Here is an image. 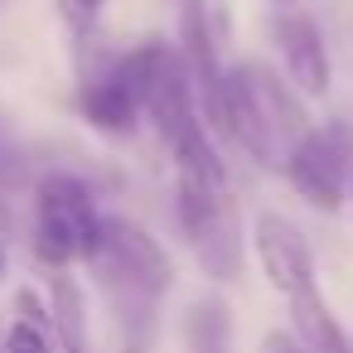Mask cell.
<instances>
[{
	"mask_svg": "<svg viewBox=\"0 0 353 353\" xmlns=\"http://www.w3.org/2000/svg\"><path fill=\"white\" fill-rule=\"evenodd\" d=\"M88 261L102 276V285H112V295L121 300L126 319L131 314L150 319V305L174 285L170 252L145 228H136L131 218H102V237H97V247H92Z\"/></svg>",
	"mask_w": 353,
	"mask_h": 353,
	"instance_id": "obj_1",
	"label": "cell"
},
{
	"mask_svg": "<svg viewBox=\"0 0 353 353\" xmlns=\"http://www.w3.org/2000/svg\"><path fill=\"white\" fill-rule=\"evenodd\" d=\"M102 237V213L92 203V189L78 174H44L34 189V252L49 266L88 261Z\"/></svg>",
	"mask_w": 353,
	"mask_h": 353,
	"instance_id": "obj_2",
	"label": "cell"
},
{
	"mask_svg": "<svg viewBox=\"0 0 353 353\" xmlns=\"http://www.w3.org/2000/svg\"><path fill=\"white\" fill-rule=\"evenodd\" d=\"M174 218H179V232H184L194 261L203 266V276H213V281L242 276V223H237L232 194L223 184H199V179L179 174Z\"/></svg>",
	"mask_w": 353,
	"mask_h": 353,
	"instance_id": "obj_3",
	"label": "cell"
},
{
	"mask_svg": "<svg viewBox=\"0 0 353 353\" xmlns=\"http://www.w3.org/2000/svg\"><path fill=\"white\" fill-rule=\"evenodd\" d=\"M285 179L295 184V194L319 208V213H334L343 203V194H353V136L348 126L329 121V126H314L285 160Z\"/></svg>",
	"mask_w": 353,
	"mask_h": 353,
	"instance_id": "obj_4",
	"label": "cell"
},
{
	"mask_svg": "<svg viewBox=\"0 0 353 353\" xmlns=\"http://www.w3.org/2000/svg\"><path fill=\"white\" fill-rule=\"evenodd\" d=\"M155 54L160 44H141L131 49L126 59H117L112 73H102L97 83L83 88V117L97 126V131H112V136H126L145 102H150V73H155Z\"/></svg>",
	"mask_w": 353,
	"mask_h": 353,
	"instance_id": "obj_5",
	"label": "cell"
},
{
	"mask_svg": "<svg viewBox=\"0 0 353 353\" xmlns=\"http://www.w3.org/2000/svg\"><path fill=\"white\" fill-rule=\"evenodd\" d=\"M252 237H256V256H261L266 281H271L285 300H295V295H305V290L319 285V281H314L310 242L300 237V228H295L290 218H281V213H261Z\"/></svg>",
	"mask_w": 353,
	"mask_h": 353,
	"instance_id": "obj_6",
	"label": "cell"
},
{
	"mask_svg": "<svg viewBox=\"0 0 353 353\" xmlns=\"http://www.w3.org/2000/svg\"><path fill=\"white\" fill-rule=\"evenodd\" d=\"M271 39L281 49V63H285V78L305 92V97H324L329 92V49H324V34L310 15L300 10H281L271 20Z\"/></svg>",
	"mask_w": 353,
	"mask_h": 353,
	"instance_id": "obj_7",
	"label": "cell"
},
{
	"mask_svg": "<svg viewBox=\"0 0 353 353\" xmlns=\"http://www.w3.org/2000/svg\"><path fill=\"white\" fill-rule=\"evenodd\" d=\"M290 329H295V339H300L305 353H353V343L343 339V329H339L334 310L324 305L319 285L290 300Z\"/></svg>",
	"mask_w": 353,
	"mask_h": 353,
	"instance_id": "obj_8",
	"label": "cell"
},
{
	"mask_svg": "<svg viewBox=\"0 0 353 353\" xmlns=\"http://www.w3.org/2000/svg\"><path fill=\"white\" fill-rule=\"evenodd\" d=\"M49 300H54V329H59L63 353H92V319H88L83 285H78V281L63 271V276H54Z\"/></svg>",
	"mask_w": 353,
	"mask_h": 353,
	"instance_id": "obj_9",
	"label": "cell"
},
{
	"mask_svg": "<svg viewBox=\"0 0 353 353\" xmlns=\"http://www.w3.org/2000/svg\"><path fill=\"white\" fill-rule=\"evenodd\" d=\"M15 310H20V319H15L10 334H6V353H54V348H49V329H44V319H39L34 290H20V295H15Z\"/></svg>",
	"mask_w": 353,
	"mask_h": 353,
	"instance_id": "obj_10",
	"label": "cell"
},
{
	"mask_svg": "<svg viewBox=\"0 0 353 353\" xmlns=\"http://www.w3.org/2000/svg\"><path fill=\"white\" fill-rule=\"evenodd\" d=\"M228 339H232L228 310L223 305H199L194 310V348L199 353H228Z\"/></svg>",
	"mask_w": 353,
	"mask_h": 353,
	"instance_id": "obj_11",
	"label": "cell"
},
{
	"mask_svg": "<svg viewBox=\"0 0 353 353\" xmlns=\"http://www.w3.org/2000/svg\"><path fill=\"white\" fill-rule=\"evenodd\" d=\"M102 6H107V0H59V10H63V20H68V25H73L78 34H88V30L97 25Z\"/></svg>",
	"mask_w": 353,
	"mask_h": 353,
	"instance_id": "obj_12",
	"label": "cell"
},
{
	"mask_svg": "<svg viewBox=\"0 0 353 353\" xmlns=\"http://www.w3.org/2000/svg\"><path fill=\"white\" fill-rule=\"evenodd\" d=\"M261 353H305V348H300V339H290V334H266V339H261Z\"/></svg>",
	"mask_w": 353,
	"mask_h": 353,
	"instance_id": "obj_13",
	"label": "cell"
},
{
	"mask_svg": "<svg viewBox=\"0 0 353 353\" xmlns=\"http://www.w3.org/2000/svg\"><path fill=\"white\" fill-rule=\"evenodd\" d=\"M6 271H10V252H6V242H0V281H6Z\"/></svg>",
	"mask_w": 353,
	"mask_h": 353,
	"instance_id": "obj_14",
	"label": "cell"
},
{
	"mask_svg": "<svg viewBox=\"0 0 353 353\" xmlns=\"http://www.w3.org/2000/svg\"><path fill=\"white\" fill-rule=\"evenodd\" d=\"M271 6H295V0H271Z\"/></svg>",
	"mask_w": 353,
	"mask_h": 353,
	"instance_id": "obj_15",
	"label": "cell"
}]
</instances>
